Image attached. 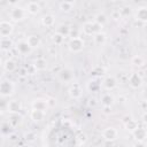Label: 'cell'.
<instances>
[{"instance_id":"7a4b0ae2","label":"cell","mask_w":147,"mask_h":147,"mask_svg":"<svg viewBox=\"0 0 147 147\" xmlns=\"http://www.w3.org/2000/svg\"><path fill=\"white\" fill-rule=\"evenodd\" d=\"M15 92V84L9 79H3L0 83V95L2 98L11 96Z\"/></svg>"},{"instance_id":"484cf974","label":"cell","mask_w":147,"mask_h":147,"mask_svg":"<svg viewBox=\"0 0 147 147\" xmlns=\"http://www.w3.org/2000/svg\"><path fill=\"white\" fill-rule=\"evenodd\" d=\"M124 126H125V130H126V131H129V132L132 133L139 125H138V122H137L136 119H131V118H129V119L125 121Z\"/></svg>"},{"instance_id":"74e56055","label":"cell","mask_w":147,"mask_h":147,"mask_svg":"<svg viewBox=\"0 0 147 147\" xmlns=\"http://www.w3.org/2000/svg\"><path fill=\"white\" fill-rule=\"evenodd\" d=\"M21 0H8V2L10 3V5H16V3H18Z\"/></svg>"},{"instance_id":"f35d334b","label":"cell","mask_w":147,"mask_h":147,"mask_svg":"<svg viewBox=\"0 0 147 147\" xmlns=\"http://www.w3.org/2000/svg\"><path fill=\"white\" fill-rule=\"evenodd\" d=\"M63 1H67V2H69V3H72V5H74L76 0H63Z\"/></svg>"},{"instance_id":"52a82bcc","label":"cell","mask_w":147,"mask_h":147,"mask_svg":"<svg viewBox=\"0 0 147 147\" xmlns=\"http://www.w3.org/2000/svg\"><path fill=\"white\" fill-rule=\"evenodd\" d=\"M102 138L107 141H115L118 138V131L114 126H108L102 131Z\"/></svg>"},{"instance_id":"60d3db41","label":"cell","mask_w":147,"mask_h":147,"mask_svg":"<svg viewBox=\"0 0 147 147\" xmlns=\"http://www.w3.org/2000/svg\"><path fill=\"white\" fill-rule=\"evenodd\" d=\"M111 1H117V0H111Z\"/></svg>"},{"instance_id":"30bf717a","label":"cell","mask_w":147,"mask_h":147,"mask_svg":"<svg viewBox=\"0 0 147 147\" xmlns=\"http://www.w3.org/2000/svg\"><path fill=\"white\" fill-rule=\"evenodd\" d=\"M102 87L106 91H113L117 87V79L114 76H106L102 79Z\"/></svg>"},{"instance_id":"f546056e","label":"cell","mask_w":147,"mask_h":147,"mask_svg":"<svg viewBox=\"0 0 147 147\" xmlns=\"http://www.w3.org/2000/svg\"><path fill=\"white\" fill-rule=\"evenodd\" d=\"M94 21L98 22V23L101 24V25H105V24L108 22V17H107L106 14H103V13H99V14H96V15L94 16Z\"/></svg>"},{"instance_id":"7402d4cb","label":"cell","mask_w":147,"mask_h":147,"mask_svg":"<svg viewBox=\"0 0 147 147\" xmlns=\"http://www.w3.org/2000/svg\"><path fill=\"white\" fill-rule=\"evenodd\" d=\"M45 111H41V110H37V109H32L30 111V118L33 121V122H41L44 118H45Z\"/></svg>"},{"instance_id":"e0dca14e","label":"cell","mask_w":147,"mask_h":147,"mask_svg":"<svg viewBox=\"0 0 147 147\" xmlns=\"http://www.w3.org/2000/svg\"><path fill=\"white\" fill-rule=\"evenodd\" d=\"M68 93H69L70 98H72V99H79L82 96V94H83V90H82V87H80L79 84H74V85L70 86Z\"/></svg>"},{"instance_id":"836d02e7","label":"cell","mask_w":147,"mask_h":147,"mask_svg":"<svg viewBox=\"0 0 147 147\" xmlns=\"http://www.w3.org/2000/svg\"><path fill=\"white\" fill-rule=\"evenodd\" d=\"M24 138H25V140L26 141H29V142H32V141H34L36 140V134L33 133V132H28V133H25V136H24Z\"/></svg>"},{"instance_id":"cb8c5ba5","label":"cell","mask_w":147,"mask_h":147,"mask_svg":"<svg viewBox=\"0 0 147 147\" xmlns=\"http://www.w3.org/2000/svg\"><path fill=\"white\" fill-rule=\"evenodd\" d=\"M26 40H28L29 45H30L32 48H38V47L41 45V38H40L39 36H37V34H31V36H29V37L26 38Z\"/></svg>"},{"instance_id":"f1b7e54d","label":"cell","mask_w":147,"mask_h":147,"mask_svg":"<svg viewBox=\"0 0 147 147\" xmlns=\"http://www.w3.org/2000/svg\"><path fill=\"white\" fill-rule=\"evenodd\" d=\"M131 63H132L134 67L141 68V67H144V64H145V60H144V57H142V56H140V55H136V56H133V57H132Z\"/></svg>"},{"instance_id":"4dcf8cb0","label":"cell","mask_w":147,"mask_h":147,"mask_svg":"<svg viewBox=\"0 0 147 147\" xmlns=\"http://www.w3.org/2000/svg\"><path fill=\"white\" fill-rule=\"evenodd\" d=\"M64 36H62L61 33H59V32H55L53 36H52V41H53V44H55V45H62L63 44V41H64Z\"/></svg>"},{"instance_id":"ab89813d","label":"cell","mask_w":147,"mask_h":147,"mask_svg":"<svg viewBox=\"0 0 147 147\" xmlns=\"http://www.w3.org/2000/svg\"><path fill=\"white\" fill-rule=\"evenodd\" d=\"M144 67H145V69H146V71H147V60L145 61V64H144Z\"/></svg>"},{"instance_id":"4fadbf2b","label":"cell","mask_w":147,"mask_h":147,"mask_svg":"<svg viewBox=\"0 0 147 147\" xmlns=\"http://www.w3.org/2000/svg\"><path fill=\"white\" fill-rule=\"evenodd\" d=\"M22 110V102L20 100H10L7 103V111L9 114H17Z\"/></svg>"},{"instance_id":"ba28073f","label":"cell","mask_w":147,"mask_h":147,"mask_svg":"<svg viewBox=\"0 0 147 147\" xmlns=\"http://www.w3.org/2000/svg\"><path fill=\"white\" fill-rule=\"evenodd\" d=\"M14 31V25L9 21H1L0 22V36L1 38L9 37Z\"/></svg>"},{"instance_id":"7c38bea8","label":"cell","mask_w":147,"mask_h":147,"mask_svg":"<svg viewBox=\"0 0 147 147\" xmlns=\"http://www.w3.org/2000/svg\"><path fill=\"white\" fill-rule=\"evenodd\" d=\"M129 85L132 88H139L142 85V77L138 72H132L129 76Z\"/></svg>"},{"instance_id":"5bb4252c","label":"cell","mask_w":147,"mask_h":147,"mask_svg":"<svg viewBox=\"0 0 147 147\" xmlns=\"http://www.w3.org/2000/svg\"><path fill=\"white\" fill-rule=\"evenodd\" d=\"M132 136H133V139L138 142H142L147 139V130L145 127H140L138 126L133 132H132Z\"/></svg>"},{"instance_id":"3957f363","label":"cell","mask_w":147,"mask_h":147,"mask_svg":"<svg viewBox=\"0 0 147 147\" xmlns=\"http://www.w3.org/2000/svg\"><path fill=\"white\" fill-rule=\"evenodd\" d=\"M85 41L80 37H71L68 42V48L71 53H79L84 49Z\"/></svg>"},{"instance_id":"44dd1931","label":"cell","mask_w":147,"mask_h":147,"mask_svg":"<svg viewBox=\"0 0 147 147\" xmlns=\"http://www.w3.org/2000/svg\"><path fill=\"white\" fill-rule=\"evenodd\" d=\"M33 67L36 71H44L47 69V61L44 57H37L33 61Z\"/></svg>"},{"instance_id":"ac0fdd59","label":"cell","mask_w":147,"mask_h":147,"mask_svg":"<svg viewBox=\"0 0 147 147\" xmlns=\"http://www.w3.org/2000/svg\"><path fill=\"white\" fill-rule=\"evenodd\" d=\"M25 9L31 15H38L40 13V10H41V7H40V5L37 1H31V2H29L26 5Z\"/></svg>"},{"instance_id":"8d00e7d4","label":"cell","mask_w":147,"mask_h":147,"mask_svg":"<svg viewBox=\"0 0 147 147\" xmlns=\"http://www.w3.org/2000/svg\"><path fill=\"white\" fill-rule=\"evenodd\" d=\"M141 119H142V122H144L145 124H147V111H146V113H144V115H142Z\"/></svg>"},{"instance_id":"d6986e66","label":"cell","mask_w":147,"mask_h":147,"mask_svg":"<svg viewBox=\"0 0 147 147\" xmlns=\"http://www.w3.org/2000/svg\"><path fill=\"white\" fill-rule=\"evenodd\" d=\"M2 68L6 72H14L17 69V64L13 59H7L2 62Z\"/></svg>"},{"instance_id":"603a6c76","label":"cell","mask_w":147,"mask_h":147,"mask_svg":"<svg viewBox=\"0 0 147 147\" xmlns=\"http://www.w3.org/2000/svg\"><path fill=\"white\" fill-rule=\"evenodd\" d=\"M41 24L46 28H52L55 24V17L52 14H46L41 17Z\"/></svg>"},{"instance_id":"ffe728a7","label":"cell","mask_w":147,"mask_h":147,"mask_svg":"<svg viewBox=\"0 0 147 147\" xmlns=\"http://www.w3.org/2000/svg\"><path fill=\"white\" fill-rule=\"evenodd\" d=\"M8 122H9V124L11 125V127H17L18 125L22 124L23 117L20 115V113H17V114H10Z\"/></svg>"},{"instance_id":"9c48e42d","label":"cell","mask_w":147,"mask_h":147,"mask_svg":"<svg viewBox=\"0 0 147 147\" xmlns=\"http://www.w3.org/2000/svg\"><path fill=\"white\" fill-rule=\"evenodd\" d=\"M101 87H102V80L100 79V77H93L86 84V88L90 92H98L100 91Z\"/></svg>"},{"instance_id":"d6a6232c","label":"cell","mask_w":147,"mask_h":147,"mask_svg":"<svg viewBox=\"0 0 147 147\" xmlns=\"http://www.w3.org/2000/svg\"><path fill=\"white\" fill-rule=\"evenodd\" d=\"M95 76L94 77H100L101 75H103L105 72H106V69L103 68V67H96V68H94L93 69V71H92Z\"/></svg>"},{"instance_id":"4316f807","label":"cell","mask_w":147,"mask_h":147,"mask_svg":"<svg viewBox=\"0 0 147 147\" xmlns=\"http://www.w3.org/2000/svg\"><path fill=\"white\" fill-rule=\"evenodd\" d=\"M56 32L61 33V34L64 36V37H68V36H70L71 28H70L68 24H60V25L57 26V29H56Z\"/></svg>"},{"instance_id":"6da1fadb","label":"cell","mask_w":147,"mask_h":147,"mask_svg":"<svg viewBox=\"0 0 147 147\" xmlns=\"http://www.w3.org/2000/svg\"><path fill=\"white\" fill-rule=\"evenodd\" d=\"M102 28L103 25L99 24L98 22L95 21H88V22H85L83 24V28H82V32L85 34V36H94L95 33H99L102 31Z\"/></svg>"},{"instance_id":"d590c367","label":"cell","mask_w":147,"mask_h":147,"mask_svg":"<svg viewBox=\"0 0 147 147\" xmlns=\"http://www.w3.org/2000/svg\"><path fill=\"white\" fill-rule=\"evenodd\" d=\"M119 13H121V16H127V15H130L131 14V10H130V8L129 7H123V8H121L119 9Z\"/></svg>"},{"instance_id":"277c9868","label":"cell","mask_w":147,"mask_h":147,"mask_svg":"<svg viewBox=\"0 0 147 147\" xmlns=\"http://www.w3.org/2000/svg\"><path fill=\"white\" fill-rule=\"evenodd\" d=\"M26 14H28L26 9L20 6H14L9 11V17L13 22H21L26 17Z\"/></svg>"},{"instance_id":"2e32d148","label":"cell","mask_w":147,"mask_h":147,"mask_svg":"<svg viewBox=\"0 0 147 147\" xmlns=\"http://www.w3.org/2000/svg\"><path fill=\"white\" fill-rule=\"evenodd\" d=\"M134 18L141 23H147V7H139L134 13Z\"/></svg>"},{"instance_id":"e575fe53","label":"cell","mask_w":147,"mask_h":147,"mask_svg":"<svg viewBox=\"0 0 147 147\" xmlns=\"http://www.w3.org/2000/svg\"><path fill=\"white\" fill-rule=\"evenodd\" d=\"M8 139L10 142H16L18 140V134L16 132H9L8 133Z\"/></svg>"},{"instance_id":"8992f818","label":"cell","mask_w":147,"mask_h":147,"mask_svg":"<svg viewBox=\"0 0 147 147\" xmlns=\"http://www.w3.org/2000/svg\"><path fill=\"white\" fill-rule=\"evenodd\" d=\"M15 47H16V51L18 52V54H21V55H29V54L32 52V49H33V48L29 45V42H28L26 39H21V40H18V41L16 42Z\"/></svg>"},{"instance_id":"d4e9b609","label":"cell","mask_w":147,"mask_h":147,"mask_svg":"<svg viewBox=\"0 0 147 147\" xmlns=\"http://www.w3.org/2000/svg\"><path fill=\"white\" fill-rule=\"evenodd\" d=\"M93 41H94V44L98 45V46L105 45L106 41H107V36H106V33L102 32V31L99 32V33H95V34L93 36Z\"/></svg>"},{"instance_id":"8fae6325","label":"cell","mask_w":147,"mask_h":147,"mask_svg":"<svg viewBox=\"0 0 147 147\" xmlns=\"http://www.w3.org/2000/svg\"><path fill=\"white\" fill-rule=\"evenodd\" d=\"M31 107L32 109H37V110H41V111H47L49 105H48V101L46 99H41V98H38V99H34L31 103Z\"/></svg>"},{"instance_id":"5b68a950","label":"cell","mask_w":147,"mask_h":147,"mask_svg":"<svg viewBox=\"0 0 147 147\" xmlns=\"http://www.w3.org/2000/svg\"><path fill=\"white\" fill-rule=\"evenodd\" d=\"M57 78L62 83H71L75 78V71L70 67H64L57 72Z\"/></svg>"},{"instance_id":"1f68e13d","label":"cell","mask_w":147,"mask_h":147,"mask_svg":"<svg viewBox=\"0 0 147 147\" xmlns=\"http://www.w3.org/2000/svg\"><path fill=\"white\" fill-rule=\"evenodd\" d=\"M72 3H69V2H67V1H62L61 3H60V9L62 10V11H64V13H69L71 9H72Z\"/></svg>"},{"instance_id":"9a60e30c","label":"cell","mask_w":147,"mask_h":147,"mask_svg":"<svg viewBox=\"0 0 147 147\" xmlns=\"http://www.w3.org/2000/svg\"><path fill=\"white\" fill-rule=\"evenodd\" d=\"M100 101H101V105L103 106V108H111L113 105L115 103V98L109 92H106L101 95Z\"/></svg>"},{"instance_id":"83f0119b","label":"cell","mask_w":147,"mask_h":147,"mask_svg":"<svg viewBox=\"0 0 147 147\" xmlns=\"http://www.w3.org/2000/svg\"><path fill=\"white\" fill-rule=\"evenodd\" d=\"M13 46V41L9 37L1 38V49L2 51H9V48Z\"/></svg>"}]
</instances>
